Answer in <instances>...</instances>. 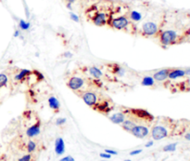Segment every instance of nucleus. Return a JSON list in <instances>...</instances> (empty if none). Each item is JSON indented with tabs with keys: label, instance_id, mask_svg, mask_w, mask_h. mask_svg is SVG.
Here are the masks:
<instances>
[{
	"label": "nucleus",
	"instance_id": "1",
	"mask_svg": "<svg viewBox=\"0 0 190 161\" xmlns=\"http://www.w3.org/2000/svg\"><path fill=\"white\" fill-rule=\"evenodd\" d=\"M178 38L179 34L174 30H165L159 34V42L165 48L176 44Z\"/></svg>",
	"mask_w": 190,
	"mask_h": 161
},
{
	"label": "nucleus",
	"instance_id": "2",
	"mask_svg": "<svg viewBox=\"0 0 190 161\" xmlns=\"http://www.w3.org/2000/svg\"><path fill=\"white\" fill-rule=\"evenodd\" d=\"M108 24L116 30H125L130 26V20L124 15L118 16L115 18L110 17Z\"/></svg>",
	"mask_w": 190,
	"mask_h": 161
},
{
	"label": "nucleus",
	"instance_id": "3",
	"mask_svg": "<svg viewBox=\"0 0 190 161\" xmlns=\"http://www.w3.org/2000/svg\"><path fill=\"white\" fill-rule=\"evenodd\" d=\"M110 15L108 14L105 11H101V10H97L94 12L91 20L93 22V23L96 25V26H105L106 24L109 23Z\"/></svg>",
	"mask_w": 190,
	"mask_h": 161
},
{
	"label": "nucleus",
	"instance_id": "4",
	"mask_svg": "<svg viewBox=\"0 0 190 161\" xmlns=\"http://www.w3.org/2000/svg\"><path fill=\"white\" fill-rule=\"evenodd\" d=\"M85 85V80L80 76H71L68 82L67 86L70 90L73 91H83V89Z\"/></svg>",
	"mask_w": 190,
	"mask_h": 161
},
{
	"label": "nucleus",
	"instance_id": "5",
	"mask_svg": "<svg viewBox=\"0 0 190 161\" xmlns=\"http://www.w3.org/2000/svg\"><path fill=\"white\" fill-rule=\"evenodd\" d=\"M83 101H85V103L90 107H95L96 103L98 102V98L96 93L93 92V91H81V95Z\"/></svg>",
	"mask_w": 190,
	"mask_h": 161
},
{
	"label": "nucleus",
	"instance_id": "6",
	"mask_svg": "<svg viewBox=\"0 0 190 161\" xmlns=\"http://www.w3.org/2000/svg\"><path fill=\"white\" fill-rule=\"evenodd\" d=\"M141 31H142V34L145 36H154L158 34V26L157 25V23L153 22H147L143 23Z\"/></svg>",
	"mask_w": 190,
	"mask_h": 161
},
{
	"label": "nucleus",
	"instance_id": "7",
	"mask_svg": "<svg viewBox=\"0 0 190 161\" xmlns=\"http://www.w3.org/2000/svg\"><path fill=\"white\" fill-rule=\"evenodd\" d=\"M169 135V131L166 127L162 125H156L151 129V137L155 141H159L166 138Z\"/></svg>",
	"mask_w": 190,
	"mask_h": 161
},
{
	"label": "nucleus",
	"instance_id": "8",
	"mask_svg": "<svg viewBox=\"0 0 190 161\" xmlns=\"http://www.w3.org/2000/svg\"><path fill=\"white\" fill-rule=\"evenodd\" d=\"M129 112L133 114L135 117L146 120V121H152L154 119V117L147 110L145 109H130Z\"/></svg>",
	"mask_w": 190,
	"mask_h": 161
},
{
	"label": "nucleus",
	"instance_id": "9",
	"mask_svg": "<svg viewBox=\"0 0 190 161\" xmlns=\"http://www.w3.org/2000/svg\"><path fill=\"white\" fill-rule=\"evenodd\" d=\"M131 133L138 139H144L149 134V129L144 125H135L131 130Z\"/></svg>",
	"mask_w": 190,
	"mask_h": 161
},
{
	"label": "nucleus",
	"instance_id": "10",
	"mask_svg": "<svg viewBox=\"0 0 190 161\" xmlns=\"http://www.w3.org/2000/svg\"><path fill=\"white\" fill-rule=\"evenodd\" d=\"M41 132V122L37 121L36 123H34L31 127H29L27 130H26V135L29 138H34L36 136H38Z\"/></svg>",
	"mask_w": 190,
	"mask_h": 161
},
{
	"label": "nucleus",
	"instance_id": "11",
	"mask_svg": "<svg viewBox=\"0 0 190 161\" xmlns=\"http://www.w3.org/2000/svg\"><path fill=\"white\" fill-rule=\"evenodd\" d=\"M169 72H170V69H168V68L158 70V71H157V72L153 75L152 77L154 78L155 81H158V82H163V81H165L166 79H168Z\"/></svg>",
	"mask_w": 190,
	"mask_h": 161
},
{
	"label": "nucleus",
	"instance_id": "12",
	"mask_svg": "<svg viewBox=\"0 0 190 161\" xmlns=\"http://www.w3.org/2000/svg\"><path fill=\"white\" fill-rule=\"evenodd\" d=\"M54 149H55V153L57 156L64 155V153H65V143H64V140L61 137H59L56 139Z\"/></svg>",
	"mask_w": 190,
	"mask_h": 161
},
{
	"label": "nucleus",
	"instance_id": "13",
	"mask_svg": "<svg viewBox=\"0 0 190 161\" xmlns=\"http://www.w3.org/2000/svg\"><path fill=\"white\" fill-rule=\"evenodd\" d=\"M186 76V72L184 69H170L169 75H168V78L171 80H174L177 78H181Z\"/></svg>",
	"mask_w": 190,
	"mask_h": 161
},
{
	"label": "nucleus",
	"instance_id": "14",
	"mask_svg": "<svg viewBox=\"0 0 190 161\" xmlns=\"http://www.w3.org/2000/svg\"><path fill=\"white\" fill-rule=\"evenodd\" d=\"M32 74V71L29 69H22L21 71H19L15 76H14V80L16 82H22L24 81L27 77H29Z\"/></svg>",
	"mask_w": 190,
	"mask_h": 161
},
{
	"label": "nucleus",
	"instance_id": "15",
	"mask_svg": "<svg viewBox=\"0 0 190 161\" xmlns=\"http://www.w3.org/2000/svg\"><path fill=\"white\" fill-rule=\"evenodd\" d=\"M109 118L113 124L121 125L126 119V117H125V114H124L122 112H118V113H114L113 115L110 116Z\"/></svg>",
	"mask_w": 190,
	"mask_h": 161
},
{
	"label": "nucleus",
	"instance_id": "16",
	"mask_svg": "<svg viewBox=\"0 0 190 161\" xmlns=\"http://www.w3.org/2000/svg\"><path fill=\"white\" fill-rule=\"evenodd\" d=\"M94 109H95L96 111H99L101 113H108L110 111V102L109 101H98L96 103Z\"/></svg>",
	"mask_w": 190,
	"mask_h": 161
},
{
	"label": "nucleus",
	"instance_id": "17",
	"mask_svg": "<svg viewBox=\"0 0 190 161\" xmlns=\"http://www.w3.org/2000/svg\"><path fill=\"white\" fill-rule=\"evenodd\" d=\"M48 106L55 112H59L61 108V102L55 96H50L48 98Z\"/></svg>",
	"mask_w": 190,
	"mask_h": 161
},
{
	"label": "nucleus",
	"instance_id": "18",
	"mask_svg": "<svg viewBox=\"0 0 190 161\" xmlns=\"http://www.w3.org/2000/svg\"><path fill=\"white\" fill-rule=\"evenodd\" d=\"M88 73L89 75L95 78V79H100L103 76V72L96 66H91L88 68Z\"/></svg>",
	"mask_w": 190,
	"mask_h": 161
},
{
	"label": "nucleus",
	"instance_id": "19",
	"mask_svg": "<svg viewBox=\"0 0 190 161\" xmlns=\"http://www.w3.org/2000/svg\"><path fill=\"white\" fill-rule=\"evenodd\" d=\"M112 73L114 75H116L117 76H119V77H123V76L125 75L126 70L123 66H121V65H113V68H112Z\"/></svg>",
	"mask_w": 190,
	"mask_h": 161
},
{
	"label": "nucleus",
	"instance_id": "20",
	"mask_svg": "<svg viewBox=\"0 0 190 161\" xmlns=\"http://www.w3.org/2000/svg\"><path fill=\"white\" fill-rule=\"evenodd\" d=\"M122 127L123 129H124L125 131H128V132H131V130L133 129V128L136 125L133 120H130V119H125L122 124Z\"/></svg>",
	"mask_w": 190,
	"mask_h": 161
},
{
	"label": "nucleus",
	"instance_id": "21",
	"mask_svg": "<svg viewBox=\"0 0 190 161\" xmlns=\"http://www.w3.org/2000/svg\"><path fill=\"white\" fill-rule=\"evenodd\" d=\"M141 85L144 87H153L155 85V80L152 76H145L141 80Z\"/></svg>",
	"mask_w": 190,
	"mask_h": 161
},
{
	"label": "nucleus",
	"instance_id": "22",
	"mask_svg": "<svg viewBox=\"0 0 190 161\" xmlns=\"http://www.w3.org/2000/svg\"><path fill=\"white\" fill-rule=\"evenodd\" d=\"M130 20L134 23H138L142 20V14L137 10H132L130 12Z\"/></svg>",
	"mask_w": 190,
	"mask_h": 161
},
{
	"label": "nucleus",
	"instance_id": "23",
	"mask_svg": "<svg viewBox=\"0 0 190 161\" xmlns=\"http://www.w3.org/2000/svg\"><path fill=\"white\" fill-rule=\"evenodd\" d=\"M7 84H8V76L4 73H0V89L7 87Z\"/></svg>",
	"mask_w": 190,
	"mask_h": 161
},
{
	"label": "nucleus",
	"instance_id": "24",
	"mask_svg": "<svg viewBox=\"0 0 190 161\" xmlns=\"http://www.w3.org/2000/svg\"><path fill=\"white\" fill-rule=\"evenodd\" d=\"M19 27L22 31H27V30L30 29L31 23L26 22V21H24V20H20V22H19Z\"/></svg>",
	"mask_w": 190,
	"mask_h": 161
},
{
	"label": "nucleus",
	"instance_id": "25",
	"mask_svg": "<svg viewBox=\"0 0 190 161\" xmlns=\"http://www.w3.org/2000/svg\"><path fill=\"white\" fill-rule=\"evenodd\" d=\"M176 147H177V143H172L166 144L162 150L164 152H174L176 150Z\"/></svg>",
	"mask_w": 190,
	"mask_h": 161
},
{
	"label": "nucleus",
	"instance_id": "26",
	"mask_svg": "<svg viewBox=\"0 0 190 161\" xmlns=\"http://www.w3.org/2000/svg\"><path fill=\"white\" fill-rule=\"evenodd\" d=\"M26 149H27V152H28L29 154H31L32 152H34L35 149H36V143H35V142H33L32 140L29 141L28 143H27Z\"/></svg>",
	"mask_w": 190,
	"mask_h": 161
},
{
	"label": "nucleus",
	"instance_id": "27",
	"mask_svg": "<svg viewBox=\"0 0 190 161\" xmlns=\"http://www.w3.org/2000/svg\"><path fill=\"white\" fill-rule=\"evenodd\" d=\"M18 161H32V155L31 154H26L24 156H22V158H20Z\"/></svg>",
	"mask_w": 190,
	"mask_h": 161
},
{
	"label": "nucleus",
	"instance_id": "28",
	"mask_svg": "<svg viewBox=\"0 0 190 161\" xmlns=\"http://www.w3.org/2000/svg\"><path fill=\"white\" fill-rule=\"evenodd\" d=\"M70 18H71V20H72V21L75 22V23H79V22H80L79 16H78L77 14L73 13V12H70Z\"/></svg>",
	"mask_w": 190,
	"mask_h": 161
},
{
	"label": "nucleus",
	"instance_id": "29",
	"mask_svg": "<svg viewBox=\"0 0 190 161\" xmlns=\"http://www.w3.org/2000/svg\"><path fill=\"white\" fill-rule=\"evenodd\" d=\"M66 121H67V119L65 117H59L57 119V121H56V124L58 126H63L64 124L66 123Z\"/></svg>",
	"mask_w": 190,
	"mask_h": 161
},
{
	"label": "nucleus",
	"instance_id": "30",
	"mask_svg": "<svg viewBox=\"0 0 190 161\" xmlns=\"http://www.w3.org/2000/svg\"><path fill=\"white\" fill-rule=\"evenodd\" d=\"M105 152L108 153V154L110 155V156H116V155H118V152H117V151L111 150V149H105Z\"/></svg>",
	"mask_w": 190,
	"mask_h": 161
},
{
	"label": "nucleus",
	"instance_id": "31",
	"mask_svg": "<svg viewBox=\"0 0 190 161\" xmlns=\"http://www.w3.org/2000/svg\"><path fill=\"white\" fill-rule=\"evenodd\" d=\"M142 153V149H136V150H133L130 152V156H137L139 154Z\"/></svg>",
	"mask_w": 190,
	"mask_h": 161
},
{
	"label": "nucleus",
	"instance_id": "32",
	"mask_svg": "<svg viewBox=\"0 0 190 161\" xmlns=\"http://www.w3.org/2000/svg\"><path fill=\"white\" fill-rule=\"evenodd\" d=\"M99 156H100V158H104V159H110V158H111V156L110 155H109L108 153H100L99 154Z\"/></svg>",
	"mask_w": 190,
	"mask_h": 161
},
{
	"label": "nucleus",
	"instance_id": "33",
	"mask_svg": "<svg viewBox=\"0 0 190 161\" xmlns=\"http://www.w3.org/2000/svg\"><path fill=\"white\" fill-rule=\"evenodd\" d=\"M60 161H75V159L71 157V156H66L62 158H61Z\"/></svg>",
	"mask_w": 190,
	"mask_h": 161
},
{
	"label": "nucleus",
	"instance_id": "34",
	"mask_svg": "<svg viewBox=\"0 0 190 161\" xmlns=\"http://www.w3.org/2000/svg\"><path fill=\"white\" fill-rule=\"evenodd\" d=\"M63 56L65 57V58H67V59H70V58H71V57H72V53H71V51H65V52H64Z\"/></svg>",
	"mask_w": 190,
	"mask_h": 161
},
{
	"label": "nucleus",
	"instance_id": "35",
	"mask_svg": "<svg viewBox=\"0 0 190 161\" xmlns=\"http://www.w3.org/2000/svg\"><path fill=\"white\" fill-rule=\"evenodd\" d=\"M153 144H154V142H153V141H149V142H148V143L145 144V146H146L147 148H149V147H152Z\"/></svg>",
	"mask_w": 190,
	"mask_h": 161
},
{
	"label": "nucleus",
	"instance_id": "36",
	"mask_svg": "<svg viewBox=\"0 0 190 161\" xmlns=\"http://www.w3.org/2000/svg\"><path fill=\"white\" fill-rule=\"evenodd\" d=\"M14 37H19L20 35H21V32H20V30H16L15 32H14Z\"/></svg>",
	"mask_w": 190,
	"mask_h": 161
},
{
	"label": "nucleus",
	"instance_id": "37",
	"mask_svg": "<svg viewBox=\"0 0 190 161\" xmlns=\"http://www.w3.org/2000/svg\"><path fill=\"white\" fill-rule=\"evenodd\" d=\"M185 72H186V75H188V76H190V67H188V68L185 70Z\"/></svg>",
	"mask_w": 190,
	"mask_h": 161
},
{
	"label": "nucleus",
	"instance_id": "38",
	"mask_svg": "<svg viewBox=\"0 0 190 161\" xmlns=\"http://www.w3.org/2000/svg\"><path fill=\"white\" fill-rule=\"evenodd\" d=\"M185 139H186L187 141H189L190 142V132H188V133L185 135Z\"/></svg>",
	"mask_w": 190,
	"mask_h": 161
},
{
	"label": "nucleus",
	"instance_id": "39",
	"mask_svg": "<svg viewBox=\"0 0 190 161\" xmlns=\"http://www.w3.org/2000/svg\"><path fill=\"white\" fill-rule=\"evenodd\" d=\"M67 8H69V9H72V7H71V4H70V3H67Z\"/></svg>",
	"mask_w": 190,
	"mask_h": 161
},
{
	"label": "nucleus",
	"instance_id": "40",
	"mask_svg": "<svg viewBox=\"0 0 190 161\" xmlns=\"http://www.w3.org/2000/svg\"><path fill=\"white\" fill-rule=\"evenodd\" d=\"M66 1H67V3H70V4H71V5H72V4H73V3H74L76 0H66Z\"/></svg>",
	"mask_w": 190,
	"mask_h": 161
},
{
	"label": "nucleus",
	"instance_id": "41",
	"mask_svg": "<svg viewBox=\"0 0 190 161\" xmlns=\"http://www.w3.org/2000/svg\"><path fill=\"white\" fill-rule=\"evenodd\" d=\"M124 161H132V160H131V159H125V160Z\"/></svg>",
	"mask_w": 190,
	"mask_h": 161
},
{
	"label": "nucleus",
	"instance_id": "42",
	"mask_svg": "<svg viewBox=\"0 0 190 161\" xmlns=\"http://www.w3.org/2000/svg\"><path fill=\"white\" fill-rule=\"evenodd\" d=\"M101 161H106V160H101Z\"/></svg>",
	"mask_w": 190,
	"mask_h": 161
}]
</instances>
